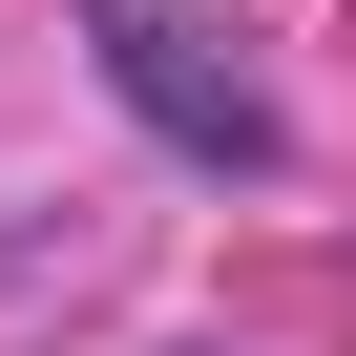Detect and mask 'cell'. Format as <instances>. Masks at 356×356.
Here are the masks:
<instances>
[{"label":"cell","instance_id":"6da1fadb","mask_svg":"<svg viewBox=\"0 0 356 356\" xmlns=\"http://www.w3.org/2000/svg\"><path fill=\"white\" fill-rule=\"evenodd\" d=\"M105 63H126V84H147V105H168V126H189V147H231V168H252V147H273V126H252V105H231V84H189V63H168V42H147V22H105Z\"/></svg>","mask_w":356,"mask_h":356}]
</instances>
